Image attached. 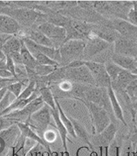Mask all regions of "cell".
<instances>
[{
	"instance_id": "6da1fadb",
	"label": "cell",
	"mask_w": 137,
	"mask_h": 156,
	"mask_svg": "<svg viewBox=\"0 0 137 156\" xmlns=\"http://www.w3.org/2000/svg\"><path fill=\"white\" fill-rule=\"evenodd\" d=\"M88 109L93 133L100 134L111 122L108 112L103 108L95 104L81 99Z\"/></svg>"
},
{
	"instance_id": "7a4b0ae2",
	"label": "cell",
	"mask_w": 137,
	"mask_h": 156,
	"mask_svg": "<svg viewBox=\"0 0 137 156\" xmlns=\"http://www.w3.org/2000/svg\"><path fill=\"white\" fill-rule=\"evenodd\" d=\"M44 105V102L40 96H39L22 109L12 111L3 117L12 120L16 123L20 122L26 123L30 120L32 114L41 109Z\"/></svg>"
},
{
	"instance_id": "3957f363",
	"label": "cell",
	"mask_w": 137,
	"mask_h": 156,
	"mask_svg": "<svg viewBox=\"0 0 137 156\" xmlns=\"http://www.w3.org/2000/svg\"><path fill=\"white\" fill-rule=\"evenodd\" d=\"M86 44L83 40L71 39L64 41L59 48L61 61L65 62L75 61L77 58L84 53Z\"/></svg>"
},
{
	"instance_id": "277c9868",
	"label": "cell",
	"mask_w": 137,
	"mask_h": 156,
	"mask_svg": "<svg viewBox=\"0 0 137 156\" xmlns=\"http://www.w3.org/2000/svg\"><path fill=\"white\" fill-rule=\"evenodd\" d=\"M50 108L46 104L34 114H32L29 122L26 123L33 129L39 132L43 135L50 123L51 120Z\"/></svg>"
},
{
	"instance_id": "5b68a950",
	"label": "cell",
	"mask_w": 137,
	"mask_h": 156,
	"mask_svg": "<svg viewBox=\"0 0 137 156\" xmlns=\"http://www.w3.org/2000/svg\"><path fill=\"white\" fill-rule=\"evenodd\" d=\"M83 100L92 102L95 105L103 108L107 112L108 106L111 107L107 93V88L105 87H87Z\"/></svg>"
},
{
	"instance_id": "8992f818",
	"label": "cell",
	"mask_w": 137,
	"mask_h": 156,
	"mask_svg": "<svg viewBox=\"0 0 137 156\" xmlns=\"http://www.w3.org/2000/svg\"><path fill=\"white\" fill-rule=\"evenodd\" d=\"M85 66L90 70L95 82V84L99 87L107 88L111 83L104 64L93 61H85Z\"/></svg>"
},
{
	"instance_id": "52a82bcc",
	"label": "cell",
	"mask_w": 137,
	"mask_h": 156,
	"mask_svg": "<svg viewBox=\"0 0 137 156\" xmlns=\"http://www.w3.org/2000/svg\"><path fill=\"white\" fill-rule=\"evenodd\" d=\"M65 75L68 79L76 83L96 85L90 70L85 65L76 68H67Z\"/></svg>"
},
{
	"instance_id": "ba28073f",
	"label": "cell",
	"mask_w": 137,
	"mask_h": 156,
	"mask_svg": "<svg viewBox=\"0 0 137 156\" xmlns=\"http://www.w3.org/2000/svg\"><path fill=\"white\" fill-rule=\"evenodd\" d=\"M21 136V132L17 123L0 132V144L2 146V152L6 148H12Z\"/></svg>"
},
{
	"instance_id": "9c48e42d",
	"label": "cell",
	"mask_w": 137,
	"mask_h": 156,
	"mask_svg": "<svg viewBox=\"0 0 137 156\" xmlns=\"http://www.w3.org/2000/svg\"><path fill=\"white\" fill-rule=\"evenodd\" d=\"M39 31L44 34L53 43L54 41H65L67 38L65 28L50 23H44L38 27Z\"/></svg>"
},
{
	"instance_id": "30bf717a",
	"label": "cell",
	"mask_w": 137,
	"mask_h": 156,
	"mask_svg": "<svg viewBox=\"0 0 137 156\" xmlns=\"http://www.w3.org/2000/svg\"><path fill=\"white\" fill-rule=\"evenodd\" d=\"M68 28L69 32H67V38L70 37L69 40H83L82 38L89 34V28L86 24L80 22L71 21L68 24Z\"/></svg>"
},
{
	"instance_id": "8fae6325",
	"label": "cell",
	"mask_w": 137,
	"mask_h": 156,
	"mask_svg": "<svg viewBox=\"0 0 137 156\" xmlns=\"http://www.w3.org/2000/svg\"><path fill=\"white\" fill-rule=\"evenodd\" d=\"M109 46V42L100 38L98 37L92 38L87 44L84 51L85 55L92 57L101 53V51L106 49Z\"/></svg>"
},
{
	"instance_id": "7c38bea8",
	"label": "cell",
	"mask_w": 137,
	"mask_h": 156,
	"mask_svg": "<svg viewBox=\"0 0 137 156\" xmlns=\"http://www.w3.org/2000/svg\"><path fill=\"white\" fill-rule=\"evenodd\" d=\"M107 93L114 115L118 120L121 122L124 125H127V123L124 119L122 109L116 97L115 90L113 89L111 83L109 84L107 87Z\"/></svg>"
},
{
	"instance_id": "4fadbf2b",
	"label": "cell",
	"mask_w": 137,
	"mask_h": 156,
	"mask_svg": "<svg viewBox=\"0 0 137 156\" xmlns=\"http://www.w3.org/2000/svg\"><path fill=\"white\" fill-rule=\"evenodd\" d=\"M20 29L19 23L12 17L0 14V32L5 35H13Z\"/></svg>"
},
{
	"instance_id": "5bb4252c",
	"label": "cell",
	"mask_w": 137,
	"mask_h": 156,
	"mask_svg": "<svg viewBox=\"0 0 137 156\" xmlns=\"http://www.w3.org/2000/svg\"><path fill=\"white\" fill-rule=\"evenodd\" d=\"M113 63L122 69L128 70L134 75H137V64L135 59L130 56L115 54L112 57Z\"/></svg>"
},
{
	"instance_id": "9a60e30c",
	"label": "cell",
	"mask_w": 137,
	"mask_h": 156,
	"mask_svg": "<svg viewBox=\"0 0 137 156\" xmlns=\"http://www.w3.org/2000/svg\"><path fill=\"white\" fill-rule=\"evenodd\" d=\"M14 16L18 23L19 22L23 25H30L39 16V13L32 9H22L15 10Z\"/></svg>"
},
{
	"instance_id": "2e32d148",
	"label": "cell",
	"mask_w": 137,
	"mask_h": 156,
	"mask_svg": "<svg viewBox=\"0 0 137 156\" xmlns=\"http://www.w3.org/2000/svg\"><path fill=\"white\" fill-rule=\"evenodd\" d=\"M50 112L52 117L54 120L55 123H56V128L59 132V133L60 136V138L62 143L63 147L65 151H68V147H67V140H68V131L65 126H64L63 123H62L59 111L57 109H52L50 108Z\"/></svg>"
},
{
	"instance_id": "e0dca14e",
	"label": "cell",
	"mask_w": 137,
	"mask_h": 156,
	"mask_svg": "<svg viewBox=\"0 0 137 156\" xmlns=\"http://www.w3.org/2000/svg\"><path fill=\"white\" fill-rule=\"evenodd\" d=\"M17 124L20 129L21 135L23 136L26 138L33 140L46 148L50 149L48 143H47L36 132H35L34 129H33L28 124L20 122H18Z\"/></svg>"
},
{
	"instance_id": "ac0fdd59",
	"label": "cell",
	"mask_w": 137,
	"mask_h": 156,
	"mask_svg": "<svg viewBox=\"0 0 137 156\" xmlns=\"http://www.w3.org/2000/svg\"><path fill=\"white\" fill-rule=\"evenodd\" d=\"M25 38L32 46H33L35 48H36L39 51H40L41 53H43V55L47 56L51 59L57 62L58 63L61 61V55H60L59 48L58 49L54 47L51 48V47H47V46L39 45L35 43L34 41H33L29 38Z\"/></svg>"
},
{
	"instance_id": "d6986e66",
	"label": "cell",
	"mask_w": 137,
	"mask_h": 156,
	"mask_svg": "<svg viewBox=\"0 0 137 156\" xmlns=\"http://www.w3.org/2000/svg\"><path fill=\"white\" fill-rule=\"evenodd\" d=\"M39 96L38 95L37 93L35 92L34 93L30 98H27V99H18L16 98L13 102L11 104V105L9 106V108H8L4 112L2 113V114L0 115V117L4 116L12 111H17V110H20L24 108L26 106L29 105L30 102H31L33 100L36 99L37 97Z\"/></svg>"
},
{
	"instance_id": "ffe728a7",
	"label": "cell",
	"mask_w": 137,
	"mask_h": 156,
	"mask_svg": "<svg viewBox=\"0 0 137 156\" xmlns=\"http://www.w3.org/2000/svg\"><path fill=\"white\" fill-rule=\"evenodd\" d=\"M22 44V40H20L15 37H9L3 43L1 47L2 50L6 56L9 55L15 52H20Z\"/></svg>"
},
{
	"instance_id": "44dd1931",
	"label": "cell",
	"mask_w": 137,
	"mask_h": 156,
	"mask_svg": "<svg viewBox=\"0 0 137 156\" xmlns=\"http://www.w3.org/2000/svg\"><path fill=\"white\" fill-rule=\"evenodd\" d=\"M68 117L70 118V120L72 122L76 137H79L82 141L87 144L91 148H92L93 146L90 142L89 133H87V129H86L84 126L78 120L69 116Z\"/></svg>"
},
{
	"instance_id": "7402d4cb",
	"label": "cell",
	"mask_w": 137,
	"mask_h": 156,
	"mask_svg": "<svg viewBox=\"0 0 137 156\" xmlns=\"http://www.w3.org/2000/svg\"><path fill=\"white\" fill-rule=\"evenodd\" d=\"M20 53L22 57L23 65L31 70H33L35 67L38 65L35 59L33 58L30 52L26 48L22 40V44L20 51Z\"/></svg>"
},
{
	"instance_id": "603a6c76",
	"label": "cell",
	"mask_w": 137,
	"mask_h": 156,
	"mask_svg": "<svg viewBox=\"0 0 137 156\" xmlns=\"http://www.w3.org/2000/svg\"><path fill=\"white\" fill-rule=\"evenodd\" d=\"M115 27L118 32L124 36H131L137 33V27L125 20H118L116 21Z\"/></svg>"
},
{
	"instance_id": "cb8c5ba5",
	"label": "cell",
	"mask_w": 137,
	"mask_h": 156,
	"mask_svg": "<svg viewBox=\"0 0 137 156\" xmlns=\"http://www.w3.org/2000/svg\"><path fill=\"white\" fill-rule=\"evenodd\" d=\"M137 79V75L123 69L119 74L116 80L113 82L116 85L121 88H127L130 83Z\"/></svg>"
},
{
	"instance_id": "d4e9b609",
	"label": "cell",
	"mask_w": 137,
	"mask_h": 156,
	"mask_svg": "<svg viewBox=\"0 0 137 156\" xmlns=\"http://www.w3.org/2000/svg\"><path fill=\"white\" fill-rule=\"evenodd\" d=\"M55 102H56L57 108V109L59 111V112L60 118L62 123H63L64 126L67 128L68 134L70 135H71L73 138H76L77 137H76V135L75 134L73 125L72 124L71 121L70 120V118L67 115V114L64 112V111H63L62 108H61V106L60 105V104H59L57 99L56 98H55Z\"/></svg>"
},
{
	"instance_id": "484cf974",
	"label": "cell",
	"mask_w": 137,
	"mask_h": 156,
	"mask_svg": "<svg viewBox=\"0 0 137 156\" xmlns=\"http://www.w3.org/2000/svg\"><path fill=\"white\" fill-rule=\"evenodd\" d=\"M31 40L34 41L35 43L39 45L47 46V47H55V45L53 43L49 38H47L44 34H43L40 31H32L29 37Z\"/></svg>"
},
{
	"instance_id": "4316f807",
	"label": "cell",
	"mask_w": 137,
	"mask_h": 156,
	"mask_svg": "<svg viewBox=\"0 0 137 156\" xmlns=\"http://www.w3.org/2000/svg\"><path fill=\"white\" fill-rule=\"evenodd\" d=\"M39 94L44 104L49 106L52 109H57L56 104L55 102V97L49 88L43 87L41 88L39 90Z\"/></svg>"
},
{
	"instance_id": "83f0119b",
	"label": "cell",
	"mask_w": 137,
	"mask_h": 156,
	"mask_svg": "<svg viewBox=\"0 0 137 156\" xmlns=\"http://www.w3.org/2000/svg\"><path fill=\"white\" fill-rule=\"evenodd\" d=\"M117 132V127L116 125L112 122L104 129V130L100 133L101 140L106 143H110L115 137Z\"/></svg>"
},
{
	"instance_id": "f1b7e54d",
	"label": "cell",
	"mask_w": 137,
	"mask_h": 156,
	"mask_svg": "<svg viewBox=\"0 0 137 156\" xmlns=\"http://www.w3.org/2000/svg\"><path fill=\"white\" fill-rule=\"evenodd\" d=\"M105 67L106 72L109 78H110L111 83L116 80L119 74L123 70V69H122L115 63H109Z\"/></svg>"
},
{
	"instance_id": "f546056e",
	"label": "cell",
	"mask_w": 137,
	"mask_h": 156,
	"mask_svg": "<svg viewBox=\"0 0 137 156\" xmlns=\"http://www.w3.org/2000/svg\"><path fill=\"white\" fill-rule=\"evenodd\" d=\"M16 99L15 96L12 94L9 91L7 90L6 94L0 101V115L4 112Z\"/></svg>"
},
{
	"instance_id": "4dcf8cb0",
	"label": "cell",
	"mask_w": 137,
	"mask_h": 156,
	"mask_svg": "<svg viewBox=\"0 0 137 156\" xmlns=\"http://www.w3.org/2000/svg\"><path fill=\"white\" fill-rule=\"evenodd\" d=\"M50 149L37 143L32 149L26 152L25 156H45Z\"/></svg>"
},
{
	"instance_id": "1f68e13d",
	"label": "cell",
	"mask_w": 137,
	"mask_h": 156,
	"mask_svg": "<svg viewBox=\"0 0 137 156\" xmlns=\"http://www.w3.org/2000/svg\"><path fill=\"white\" fill-rule=\"evenodd\" d=\"M25 81L15 82L7 87V90L9 91L17 98H18L23 91V86H25Z\"/></svg>"
},
{
	"instance_id": "d6a6232c",
	"label": "cell",
	"mask_w": 137,
	"mask_h": 156,
	"mask_svg": "<svg viewBox=\"0 0 137 156\" xmlns=\"http://www.w3.org/2000/svg\"><path fill=\"white\" fill-rule=\"evenodd\" d=\"M57 67L50 66H44V65H37L35 69L34 72L41 76H46L50 74L56 70Z\"/></svg>"
},
{
	"instance_id": "836d02e7",
	"label": "cell",
	"mask_w": 137,
	"mask_h": 156,
	"mask_svg": "<svg viewBox=\"0 0 137 156\" xmlns=\"http://www.w3.org/2000/svg\"><path fill=\"white\" fill-rule=\"evenodd\" d=\"M36 92V83L34 81L31 82L22 91L18 99H27L30 98L34 93Z\"/></svg>"
},
{
	"instance_id": "e575fe53",
	"label": "cell",
	"mask_w": 137,
	"mask_h": 156,
	"mask_svg": "<svg viewBox=\"0 0 137 156\" xmlns=\"http://www.w3.org/2000/svg\"><path fill=\"white\" fill-rule=\"evenodd\" d=\"M6 62H5V69L9 72L13 76L14 79L17 80V76L16 75V71H15V64H14V61L11 59V58L7 55L6 56Z\"/></svg>"
},
{
	"instance_id": "d590c367",
	"label": "cell",
	"mask_w": 137,
	"mask_h": 156,
	"mask_svg": "<svg viewBox=\"0 0 137 156\" xmlns=\"http://www.w3.org/2000/svg\"><path fill=\"white\" fill-rule=\"evenodd\" d=\"M16 122L12 120L6 118L5 117H0V132L3 130V129L9 127L14 123Z\"/></svg>"
},
{
	"instance_id": "8d00e7d4",
	"label": "cell",
	"mask_w": 137,
	"mask_h": 156,
	"mask_svg": "<svg viewBox=\"0 0 137 156\" xmlns=\"http://www.w3.org/2000/svg\"><path fill=\"white\" fill-rule=\"evenodd\" d=\"M129 22L137 27V9L135 7L132 8L127 15Z\"/></svg>"
},
{
	"instance_id": "74e56055",
	"label": "cell",
	"mask_w": 137,
	"mask_h": 156,
	"mask_svg": "<svg viewBox=\"0 0 137 156\" xmlns=\"http://www.w3.org/2000/svg\"><path fill=\"white\" fill-rule=\"evenodd\" d=\"M43 140L47 143H52L56 139V135L52 130H46L43 133Z\"/></svg>"
},
{
	"instance_id": "f35d334b",
	"label": "cell",
	"mask_w": 137,
	"mask_h": 156,
	"mask_svg": "<svg viewBox=\"0 0 137 156\" xmlns=\"http://www.w3.org/2000/svg\"><path fill=\"white\" fill-rule=\"evenodd\" d=\"M8 56L11 58L15 65H23L20 52H15V53H12Z\"/></svg>"
},
{
	"instance_id": "ab89813d",
	"label": "cell",
	"mask_w": 137,
	"mask_h": 156,
	"mask_svg": "<svg viewBox=\"0 0 137 156\" xmlns=\"http://www.w3.org/2000/svg\"><path fill=\"white\" fill-rule=\"evenodd\" d=\"M59 88L63 91V92H68L70 93L73 88V83L68 81L62 82L59 84Z\"/></svg>"
},
{
	"instance_id": "60d3db41",
	"label": "cell",
	"mask_w": 137,
	"mask_h": 156,
	"mask_svg": "<svg viewBox=\"0 0 137 156\" xmlns=\"http://www.w3.org/2000/svg\"><path fill=\"white\" fill-rule=\"evenodd\" d=\"M85 65V61H77L75 60L71 62H70L67 67V68H76V67H79L80 66H83Z\"/></svg>"
},
{
	"instance_id": "b9f144b4",
	"label": "cell",
	"mask_w": 137,
	"mask_h": 156,
	"mask_svg": "<svg viewBox=\"0 0 137 156\" xmlns=\"http://www.w3.org/2000/svg\"><path fill=\"white\" fill-rule=\"evenodd\" d=\"M132 108L137 110V98H133L132 100Z\"/></svg>"
},
{
	"instance_id": "7bdbcfd3",
	"label": "cell",
	"mask_w": 137,
	"mask_h": 156,
	"mask_svg": "<svg viewBox=\"0 0 137 156\" xmlns=\"http://www.w3.org/2000/svg\"><path fill=\"white\" fill-rule=\"evenodd\" d=\"M6 58V56L5 54L3 53V51L0 48V61H5Z\"/></svg>"
},
{
	"instance_id": "ee69618b",
	"label": "cell",
	"mask_w": 137,
	"mask_h": 156,
	"mask_svg": "<svg viewBox=\"0 0 137 156\" xmlns=\"http://www.w3.org/2000/svg\"><path fill=\"white\" fill-rule=\"evenodd\" d=\"M7 88H4L0 90V101L2 99V98H3V96H5V94H6V91H7Z\"/></svg>"
},
{
	"instance_id": "f6af8a7d",
	"label": "cell",
	"mask_w": 137,
	"mask_h": 156,
	"mask_svg": "<svg viewBox=\"0 0 137 156\" xmlns=\"http://www.w3.org/2000/svg\"><path fill=\"white\" fill-rule=\"evenodd\" d=\"M130 97H132V98H137V87L133 90Z\"/></svg>"
},
{
	"instance_id": "bcb514c9",
	"label": "cell",
	"mask_w": 137,
	"mask_h": 156,
	"mask_svg": "<svg viewBox=\"0 0 137 156\" xmlns=\"http://www.w3.org/2000/svg\"><path fill=\"white\" fill-rule=\"evenodd\" d=\"M135 123L136 124V126L137 127V110H136V112L135 114Z\"/></svg>"
},
{
	"instance_id": "7dc6e473",
	"label": "cell",
	"mask_w": 137,
	"mask_h": 156,
	"mask_svg": "<svg viewBox=\"0 0 137 156\" xmlns=\"http://www.w3.org/2000/svg\"><path fill=\"white\" fill-rule=\"evenodd\" d=\"M63 156H70V155L68 151H65V152L63 153Z\"/></svg>"
},
{
	"instance_id": "c3c4849f",
	"label": "cell",
	"mask_w": 137,
	"mask_h": 156,
	"mask_svg": "<svg viewBox=\"0 0 137 156\" xmlns=\"http://www.w3.org/2000/svg\"><path fill=\"white\" fill-rule=\"evenodd\" d=\"M6 156H11V151L8 152V153L6 155Z\"/></svg>"
},
{
	"instance_id": "681fc988",
	"label": "cell",
	"mask_w": 137,
	"mask_h": 156,
	"mask_svg": "<svg viewBox=\"0 0 137 156\" xmlns=\"http://www.w3.org/2000/svg\"><path fill=\"white\" fill-rule=\"evenodd\" d=\"M2 45H3V42L2 41L1 39H0V48H1V47L2 46Z\"/></svg>"
},
{
	"instance_id": "f907efd6",
	"label": "cell",
	"mask_w": 137,
	"mask_h": 156,
	"mask_svg": "<svg viewBox=\"0 0 137 156\" xmlns=\"http://www.w3.org/2000/svg\"><path fill=\"white\" fill-rule=\"evenodd\" d=\"M135 61H136V64H137V57L136 58V59H135Z\"/></svg>"
},
{
	"instance_id": "816d5d0a",
	"label": "cell",
	"mask_w": 137,
	"mask_h": 156,
	"mask_svg": "<svg viewBox=\"0 0 137 156\" xmlns=\"http://www.w3.org/2000/svg\"><path fill=\"white\" fill-rule=\"evenodd\" d=\"M1 61H0V62H1Z\"/></svg>"
},
{
	"instance_id": "f5cc1de1",
	"label": "cell",
	"mask_w": 137,
	"mask_h": 156,
	"mask_svg": "<svg viewBox=\"0 0 137 156\" xmlns=\"http://www.w3.org/2000/svg\"><path fill=\"white\" fill-rule=\"evenodd\" d=\"M11 156H12V154H11Z\"/></svg>"
}]
</instances>
